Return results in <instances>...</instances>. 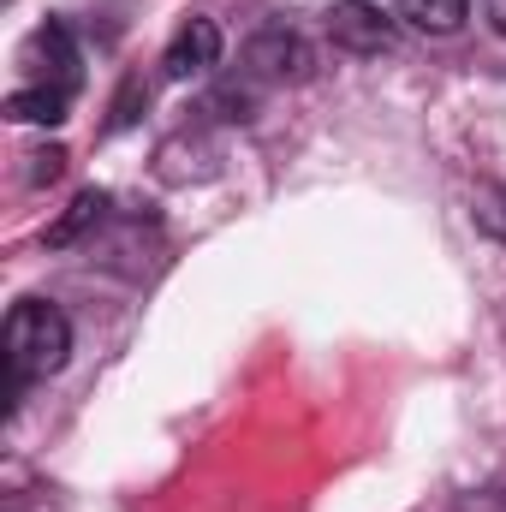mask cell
Listing matches in <instances>:
<instances>
[{
  "mask_svg": "<svg viewBox=\"0 0 506 512\" xmlns=\"http://www.w3.org/2000/svg\"><path fill=\"white\" fill-rule=\"evenodd\" d=\"M161 66H167V78H179V84L215 72V66H221V24H215V18H185V24L173 30V42H167Z\"/></svg>",
  "mask_w": 506,
  "mask_h": 512,
  "instance_id": "3957f363",
  "label": "cell"
},
{
  "mask_svg": "<svg viewBox=\"0 0 506 512\" xmlns=\"http://www.w3.org/2000/svg\"><path fill=\"white\" fill-rule=\"evenodd\" d=\"M24 60L42 72V84H54V90H72V96H78V48H72V30H66L60 18H48V24L30 36Z\"/></svg>",
  "mask_w": 506,
  "mask_h": 512,
  "instance_id": "277c9868",
  "label": "cell"
},
{
  "mask_svg": "<svg viewBox=\"0 0 506 512\" xmlns=\"http://www.w3.org/2000/svg\"><path fill=\"white\" fill-rule=\"evenodd\" d=\"M328 42L334 48H346V54H393V42H399V30H393V18L381 12V6H364V0H346V6H334L328 12Z\"/></svg>",
  "mask_w": 506,
  "mask_h": 512,
  "instance_id": "7a4b0ae2",
  "label": "cell"
},
{
  "mask_svg": "<svg viewBox=\"0 0 506 512\" xmlns=\"http://www.w3.org/2000/svg\"><path fill=\"white\" fill-rule=\"evenodd\" d=\"M66 108H72V90H54V84H30V90L6 96V114L24 120V126H60Z\"/></svg>",
  "mask_w": 506,
  "mask_h": 512,
  "instance_id": "5b68a950",
  "label": "cell"
},
{
  "mask_svg": "<svg viewBox=\"0 0 506 512\" xmlns=\"http://www.w3.org/2000/svg\"><path fill=\"white\" fill-rule=\"evenodd\" d=\"M30 161H36V167H30V179H54L66 155H60V149H42V155H30Z\"/></svg>",
  "mask_w": 506,
  "mask_h": 512,
  "instance_id": "9c48e42d",
  "label": "cell"
},
{
  "mask_svg": "<svg viewBox=\"0 0 506 512\" xmlns=\"http://www.w3.org/2000/svg\"><path fill=\"white\" fill-rule=\"evenodd\" d=\"M399 18L423 36H453L471 18V0H399Z\"/></svg>",
  "mask_w": 506,
  "mask_h": 512,
  "instance_id": "8992f818",
  "label": "cell"
},
{
  "mask_svg": "<svg viewBox=\"0 0 506 512\" xmlns=\"http://www.w3.org/2000/svg\"><path fill=\"white\" fill-rule=\"evenodd\" d=\"M251 66H262L268 78H298L310 60H304V48H298V36H286V30H268V36H256L251 48Z\"/></svg>",
  "mask_w": 506,
  "mask_h": 512,
  "instance_id": "52a82bcc",
  "label": "cell"
},
{
  "mask_svg": "<svg viewBox=\"0 0 506 512\" xmlns=\"http://www.w3.org/2000/svg\"><path fill=\"white\" fill-rule=\"evenodd\" d=\"M483 6H489V18H495V30L506 36V0H483Z\"/></svg>",
  "mask_w": 506,
  "mask_h": 512,
  "instance_id": "8fae6325",
  "label": "cell"
},
{
  "mask_svg": "<svg viewBox=\"0 0 506 512\" xmlns=\"http://www.w3.org/2000/svg\"><path fill=\"white\" fill-rule=\"evenodd\" d=\"M66 358H72V322H66L54 304H42V298H24V304H12V316H6V328H0L6 405L18 399V387H30V382H42V376H54Z\"/></svg>",
  "mask_w": 506,
  "mask_h": 512,
  "instance_id": "6da1fadb",
  "label": "cell"
},
{
  "mask_svg": "<svg viewBox=\"0 0 506 512\" xmlns=\"http://www.w3.org/2000/svg\"><path fill=\"white\" fill-rule=\"evenodd\" d=\"M96 209H102V197H96V191H84V197L72 203V215H66V221H60V227H54L48 239H54V245H66V239H72V233H78V227H84V221H90Z\"/></svg>",
  "mask_w": 506,
  "mask_h": 512,
  "instance_id": "ba28073f",
  "label": "cell"
},
{
  "mask_svg": "<svg viewBox=\"0 0 506 512\" xmlns=\"http://www.w3.org/2000/svg\"><path fill=\"white\" fill-rule=\"evenodd\" d=\"M483 221H489V227H495V233L506 239V191L495 197V203H489V209H483Z\"/></svg>",
  "mask_w": 506,
  "mask_h": 512,
  "instance_id": "30bf717a",
  "label": "cell"
}]
</instances>
